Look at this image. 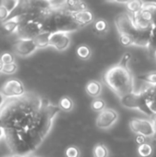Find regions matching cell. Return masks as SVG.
<instances>
[{
  "instance_id": "6da1fadb",
  "label": "cell",
  "mask_w": 156,
  "mask_h": 157,
  "mask_svg": "<svg viewBox=\"0 0 156 157\" xmlns=\"http://www.w3.org/2000/svg\"><path fill=\"white\" fill-rule=\"evenodd\" d=\"M104 82L119 98L133 92V75L127 65L119 63L110 67L104 75Z\"/></svg>"
},
{
  "instance_id": "7a4b0ae2",
  "label": "cell",
  "mask_w": 156,
  "mask_h": 157,
  "mask_svg": "<svg viewBox=\"0 0 156 157\" xmlns=\"http://www.w3.org/2000/svg\"><path fill=\"white\" fill-rule=\"evenodd\" d=\"M41 28L42 32L49 33H69L80 29L74 14L63 9H51L41 23Z\"/></svg>"
},
{
  "instance_id": "3957f363",
  "label": "cell",
  "mask_w": 156,
  "mask_h": 157,
  "mask_svg": "<svg viewBox=\"0 0 156 157\" xmlns=\"http://www.w3.org/2000/svg\"><path fill=\"white\" fill-rule=\"evenodd\" d=\"M115 25L120 35L125 34L133 38V42L135 37L139 33V29L136 28L132 16L126 12H121L115 17Z\"/></svg>"
},
{
  "instance_id": "277c9868",
  "label": "cell",
  "mask_w": 156,
  "mask_h": 157,
  "mask_svg": "<svg viewBox=\"0 0 156 157\" xmlns=\"http://www.w3.org/2000/svg\"><path fill=\"white\" fill-rule=\"evenodd\" d=\"M121 105L126 108V109H138L144 113L145 115L149 116L150 118L152 117V113L148 109L145 100L143 98V96L142 95L141 92L139 93H131L129 95H126L125 97L120 98Z\"/></svg>"
},
{
  "instance_id": "5b68a950",
  "label": "cell",
  "mask_w": 156,
  "mask_h": 157,
  "mask_svg": "<svg viewBox=\"0 0 156 157\" xmlns=\"http://www.w3.org/2000/svg\"><path fill=\"white\" fill-rule=\"evenodd\" d=\"M130 128L137 135H143L146 138H154L156 134L155 126L152 120L132 119L130 121Z\"/></svg>"
},
{
  "instance_id": "8992f818",
  "label": "cell",
  "mask_w": 156,
  "mask_h": 157,
  "mask_svg": "<svg viewBox=\"0 0 156 157\" xmlns=\"http://www.w3.org/2000/svg\"><path fill=\"white\" fill-rule=\"evenodd\" d=\"M119 115L113 109L106 108L100 111L96 120V125L101 130H107L112 127L118 121Z\"/></svg>"
},
{
  "instance_id": "52a82bcc",
  "label": "cell",
  "mask_w": 156,
  "mask_h": 157,
  "mask_svg": "<svg viewBox=\"0 0 156 157\" xmlns=\"http://www.w3.org/2000/svg\"><path fill=\"white\" fill-rule=\"evenodd\" d=\"M41 32V24L37 22H19V26L17 30L19 39L29 40H34Z\"/></svg>"
},
{
  "instance_id": "ba28073f",
  "label": "cell",
  "mask_w": 156,
  "mask_h": 157,
  "mask_svg": "<svg viewBox=\"0 0 156 157\" xmlns=\"http://www.w3.org/2000/svg\"><path fill=\"white\" fill-rule=\"evenodd\" d=\"M2 93L8 98H19L26 94L24 85L18 79H10L6 82L2 87Z\"/></svg>"
},
{
  "instance_id": "9c48e42d",
  "label": "cell",
  "mask_w": 156,
  "mask_h": 157,
  "mask_svg": "<svg viewBox=\"0 0 156 157\" xmlns=\"http://www.w3.org/2000/svg\"><path fill=\"white\" fill-rule=\"evenodd\" d=\"M38 48L34 42V40L18 39L14 44V52L17 55L22 57H26L32 54Z\"/></svg>"
},
{
  "instance_id": "30bf717a",
  "label": "cell",
  "mask_w": 156,
  "mask_h": 157,
  "mask_svg": "<svg viewBox=\"0 0 156 157\" xmlns=\"http://www.w3.org/2000/svg\"><path fill=\"white\" fill-rule=\"evenodd\" d=\"M140 92L143 96L145 104L152 113V117L156 115V86L146 85Z\"/></svg>"
},
{
  "instance_id": "8fae6325",
  "label": "cell",
  "mask_w": 156,
  "mask_h": 157,
  "mask_svg": "<svg viewBox=\"0 0 156 157\" xmlns=\"http://www.w3.org/2000/svg\"><path fill=\"white\" fill-rule=\"evenodd\" d=\"M71 39L68 33L64 32H53L50 37V46L55 48L58 51H64L70 45Z\"/></svg>"
},
{
  "instance_id": "7c38bea8",
  "label": "cell",
  "mask_w": 156,
  "mask_h": 157,
  "mask_svg": "<svg viewBox=\"0 0 156 157\" xmlns=\"http://www.w3.org/2000/svg\"><path fill=\"white\" fill-rule=\"evenodd\" d=\"M61 9L66 10L70 13L75 14L83 10L89 9L88 5L84 2V1H74V0H70V1H64L63 6Z\"/></svg>"
},
{
  "instance_id": "4fadbf2b",
  "label": "cell",
  "mask_w": 156,
  "mask_h": 157,
  "mask_svg": "<svg viewBox=\"0 0 156 157\" xmlns=\"http://www.w3.org/2000/svg\"><path fill=\"white\" fill-rule=\"evenodd\" d=\"M74 16L75 21L78 24V26L80 27V29L90 24V23H92L95 19L94 14L90 9L80 11L78 13L74 14Z\"/></svg>"
},
{
  "instance_id": "5bb4252c",
  "label": "cell",
  "mask_w": 156,
  "mask_h": 157,
  "mask_svg": "<svg viewBox=\"0 0 156 157\" xmlns=\"http://www.w3.org/2000/svg\"><path fill=\"white\" fill-rule=\"evenodd\" d=\"M19 26V20L18 17H9L6 21H4L1 25V30L4 34H11L15 31L17 32Z\"/></svg>"
},
{
  "instance_id": "9a60e30c",
  "label": "cell",
  "mask_w": 156,
  "mask_h": 157,
  "mask_svg": "<svg viewBox=\"0 0 156 157\" xmlns=\"http://www.w3.org/2000/svg\"><path fill=\"white\" fill-rule=\"evenodd\" d=\"M86 91L87 93V95L93 97V98H97L101 94L102 92V86L98 81L96 80H91L89 81L86 86Z\"/></svg>"
},
{
  "instance_id": "2e32d148",
  "label": "cell",
  "mask_w": 156,
  "mask_h": 157,
  "mask_svg": "<svg viewBox=\"0 0 156 157\" xmlns=\"http://www.w3.org/2000/svg\"><path fill=\"white\" fill-rule=\"evenodd\" d=\"M127 12L131 15H136L141 12L144 6V2L143 1H128L125 2Z\"/></svg>"
},
{
  "instance_id": "e0dca14e",
  "label": "cell",
  "mask_w": 156,
  "mask_h": 157,
  "mask_svg": "<svg viewBox=\"0 0 156 157\" xmlns=\"http://www.w3.org/2000/svg\"><path fill=\"white\" fill-rule=\"evenodd\" d=\"M51 33L49 32H41L40 33L35 39H34V42L37 46V48H46L48 46H50V37H51Z\"/></svg>"
},
{
  "instance_id": "ac0fdd59",
  "label": "cell",
  "mask_w": 156,
  "mask_h": 157,
  "mask_svg": "<svg viewBox=\"0 0 156 157\" xmlns=\"http://www.w3.org/2000/svg\"><path fill=\"white\" fill-rule=\"evenodd\" d=\"M94 31L98 35H105L108 31V23L106 19L99 18L94 22Z\"/></svg>"
},
{
  "instance_id": "d6986e66",
  "label": "cell",
  "mask_w": 156,
  "mask_h": 157,
  "mask_svg": "<svg viewBox=\"0 0 156 157\" xmlns=\"http://www.w3.org/2000/svg\"><path fill=\"white\" fill-rule=\"evenodd\" d=\"M154 152V145L150 141L138 147V155L140 157H151Z\"/></svg>"
},
{
  "instance_id": "ffe728a7",
  "label": "cell",
  "mask_w": 156,
  "mask_h": 157,
  "mask_svg": "<svg viewBox=\"0 0 156 157\" xmlns=\"http://www.w3.org/2000/svg\"><path fill=\"white\" fill-rule=\"evenodd\" d=\"M94 157H108V150L106 145L103 144H97L94 146L93 149Z\"/></svg>"
},
{
  "instance_id": "44dd1931",
  "label": "cell",
  "mask_w": 156,
  "mask_h": 157,
  "mask_svg": "<svg viewBox=\"0 0 156 157\" xmlns=\"http://www.w3.org/2000/svg\"><path fill=\"white\" fill-rule=\"evenodd\" d=\"M59 108L61 109V110L71 111L74 108V102L69 97L63 96L59 101Z\"/></svg>"
},
{
  "instance_id": "7402d4cb",
  "label": "cell",
  "mask_w": 156,
  "mask_h": 157,
  "mask_svg": "<svg viewBox=\"0 0 156 157\" xmlns=\"http://www.w3.org/2000/svg\"><path fill=\"white\" fill-rule=\"evenodd\" d=\"M76 53H77L78 57L81 59H88L91 56V49L87 45L82 44V45L78 46V48L76 50Z\"/></svg>"
},
{
  "instance_id": "603a6c76",
  "label": "cell",
  "mask_w": 156,
  "mask_h": 157,
  "mask_svg": "<svg viewBox=\"0 0 156 157\" xmlns=\"http://www.w3.org/2000/svg\"><path fill=\"white\" fill-rule=\"evenodd\" d=\"M151 53L154 54L156 53V26H153L151 29V36H150V43L148 47Z\"/></svg>"
},
{
  "instance_id": "cb8c5ba5",
  "label": "cell",
  "mask_w": 156,
  "mask_h": 157,
  "mask_svg": "<svg viewBox=\"0 0 156 157\" xmlns=\"http://www.w3.org/2000/svg\"><path fill=\"white\" fill-rule=\"evenodd\" d=\"M19 4H20V1H17V0H4L1 2V5L7 9L9 14H11L18 6Z\"/></svg>"
},
{
  "instance_id": "d4e9b609",
  "label": "cell",
  "mask_w": 156,
  "mask_h": 157,
  "mask_svg": "<svg viewBox=\"0 0 156 157\" xmlns=\"http://www.w3.org/2000/svg\"><path fill=\"white\" fill-rule=\"evenodd\" d=\"M91 108L95 111H102L106 109V103L101 98H95L91 103Z\"/></svg>"
},
{
  "instance_id": "484cf974",
  "label": "cell",
  "mask_w": 156,
  "mask_h": 157,
  "mask_svg": "<svg viewBox=\"0 0 156 157\" xmlns=\"http://www.w3.org/2000/svg\"><path fill=\"white\" fill-rule=\"evenodd\" d=\"M139 78L141 80H143L147 83V85L150 86H156V73H150L146 74L144 75H140Z\"/></svg>"
},
{
  "instance_id": "4316f807",
  "label": "cell",
  "mask_w": 156,
  "mask_h": 157,
  "mask_svg": "<svg viewBox=\"0 0 156 157\" xmlns=\"http://www.w3.org/2000/svg\"><path fill=\"white\" fill-rule=\"evenodd\" d=\"M65 156L66 157H80V150L77 146L71 145L66 148L65 150Z\"/></svg>"
},
{
  "instance_id": "83f0119b",
  "label": "cell",
  "mask_w": 156,
  "mask_h": 157,
  "mask_svg": "<svg viewBox=\"0 0 156 157\" xmlns=\"http://www.w3.org/2000/svg\"><path fill=\"white\" fill-rule=\"evenodd\" d=\"M144 6L147 7L153 17V26H156V3L154 2H144Z\"/></svg>"
},
{
  "instance_id": "f1b7e54d",
  "label": "cell",
  "mask_w": 156,
  "mask_h": 157,
  "mask_svg": "<svg viewBox=\"0 0 156 157\" xmlns=\"http://www.w3.org/2000/svg\"><path fill=\"white\" fill-rule=\"evenodd\" d=\"M120 42L121 43V45L125 47H129L131 45H133V38L129 35L121 34L120 35Z\"/></svg>"
},
{
  "instance_id": "f546056e",
  "label": "cell",
  "mask_w": 156,
  "mask_h": 157,
  "mask_svg": "<svg viewBox=\"0 0 156 157\" xmlns=\"http://www.w3.org/2000/svg\"><path fill=\"white\" fill-rule=\"evenodd\" d=\"M17 63H9V64H5L2 72L4 74H6V75H12V74H14L17 71Z\"/></svg>"
},
{
  "instance_id": "4dcf8cb0",
  "label": "cell",
  "mask_w": 156,
  "mask_h": 157,
  "mask_svg": "<svg viewBox=\"0 0 156 157\" xmlns=\"http://www.w3.org/2000/svg\"><path fill=\"white\" fill-rule=\"evenodd\" d=\"M0 60L4 63V64H9L14 62V55L10 52H5L0 56Z\"/></svg>"
},
{
  "instance_id": "1f68e13d",
  "label": "cell",
  "mask_w": 156,
  "mask_h": 157,
  "mask_svg": "<svg viewBox=\"0 0 156 157\" xmlns=\"http://www.w3.org/2000/svg\"><path fill=\"white\" fill-rule=\"evenodd\" d=\"M9 16H10V14L7 11V9L0 4V20L4 22L6 19H8Z\"/></svg>"
},
{
  "instance_id": "d6a6232c",
  "label": "cell",
  "mask_w": 156,
  "mask_h": 157,
  "mask_svg": "<svg viewBox=\"0 0 156 157\" xmlns=\"http://www.w3.org/2000/svg\"><path fill=\"white\" fill-rule=\"evenodd\" d=\"M131 59V54L129 53V52H126V53L122 56V58H121L120 63L122 64V65H127V66H128V63H129V61H130Z\"/></svg>"
},
{
  "instance_id": "836d02e7",
  "label": "cell",
  "mask_w": 156,
  "mask_h": 157,
  "mask_svg": "<svg viewBox=\"0 0 156 157\" xmlns=\"http://www.w3.org/2000/svg\"><path fill=\"white\" fill-rule=\"evenodd\" d=\"M135 142L138 144V145H143L147 143V138L143 136V135H136L135 137Z\"/></svg>"
},
{
  "instance_id": "e575fe53",
  "label": "cell",
  "mask_w": 156,
  "mask_h": 157,
  "mask_svg": "<svg viewBox=\"0 0 156 157\" xmlns=\"http://www.w3.org/2000/svg\"><path fill=\"white\" fill-rule=\"evenodd\" d=\"M6 101V98L5 95L2 93V91H0V110L3 109V107H4Z\"/></svg>"
},
{
  "instance_id": "d590c367",
  "label": "cell",
  "mask_w": 156,
  "mask_h": 157,
  "mask_svg": "<svg viewBox=\"0 0 156 157\" xmlns=\"http://www.w3.org/2000/svg\"><path fill=\"white\" fill-rule=\"evenodd\" d=\"M2 137H4V130H3V128L0 126V139H1Z\"/></svg>"
},
{
  "instance_id": "8d00e7d4",
  "label": "cell",
  "mask_w": 156,
  "mask_h": 157,
  "mask_svg": "<svg viewBox=\"0 0 156 157\" xmlns=\"http://www.w3.org/2000/svg\"><path fill=\"white\" fill-rule=\"evenodd\" d=\"M4 65H5L4 63L0 60V71H1V72H2V70H3V68H4Z\"/></svg>"
}]
</instances>
